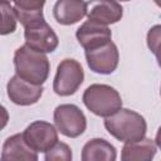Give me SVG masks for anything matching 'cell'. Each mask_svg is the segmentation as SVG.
<instances>
[{
	"label": "cell",
	"instance_id": "ffe728a7",
	"mask_svg": "<svg viewBox=\"0 0 161 161\" xmlns=\"http://www.w3.org/2000/svg\"><path fill=\"white\" fill-rule=\"evenodd\" d=\"M155 143H156V146L161 150V126H160V127H158V130H157L156 138H155Z\"/></svg>",
	"mask_w": 161,
	"mask_h": 161
},
{
	"label": "cell",
	"instance_id": "5b68a950",
	"mask_svg": "<svg viewBox=\"0 0 161 161\" xmlns=\"http://www.w3.org/2000/svg\"><path fill=\"white\" fill-rule=\"evenodd\" d=\"M53 118L57 130L65 137L75 138L87 128V118L83 111L72 103L59 104L54 109Z\"/></svg>",
	"mask_w": 161,
	"mask_h": 161
},
{
	"label": "cell",
	"instance_id": "277c9868",
	"mask_svg": "<svg viewBox=\"0 0 161 161\" xmlns=\"http://www.w3.org/2000/svg\"><path fill=\"white\" fill-rule=\"evenodd\" d=\"M84 80V70L80 63L72 58L63 59L58 67L53 80V91L60 97L74 94Z\"/></svg>",
	"mask_w": 161,
	"mask_h": 161
},
{
	"label": "cell",
	"instance_id": "7c38bea8",
	"mask_svg": "<svg viewBox=\"0 0 161 161\" xmlns=\"http://www.w3.org/2000/svg\"><path fill=\"white\" fill-rule=\"evenodd\" d=\"M53 15L60 25H73L87 15V3L83 0H57Z\"/></svg>",
	"mask_w": 161,
	"mask_h": 161
},
{
	"label": "cell",
	"instance_id": "ba28073f",
	"mask_svg": "<svg viewBox=\"0 0 161 161\" xmlns=\"http://www.w3.org/2000/svg\"><path fill=\"white\" fill-rule=\"evenodd\" d=\"M86 60L92 72L98 74H111L117 69L119 62L117 45L111 40L102 47L86 50Z\"/></svg>",
	"mask_w": 161,
	"mask_h": 161
},
{
	"label": "cell",
	"instance_id": "d6986e66",
	"mask_svg": "<svg viewBox=\"0 0 161 161\" xmlns=\"http://www.w3.org/2000/svg\"><path fill=\"white\" fill-rule=\"evenodd\" d=\"M44 158L47 161H70L73 158L72 148L64 142H57L52 148H49L44 153Z\"/></svg>",
	"mask_w": 161,
	"mask_h": 161
},
{
	"label": "cell",
	"instance_id": "6da1fadb",
	"mask_svg": "<svg viewBox=\"0 0 161 161\" xmlns=\"http://www.w3.org/2000/svg\"><path fill=\"white\" fill-rule=\"evenodd\" d=\"M14 68L23 79L34 84H43L48 79L50 63L45 53L24 44L14 53Z\"/></svg>",
	"mask_w": 161,
	"mask_h": 161
},
{
	"label": "cell",
	"instance_id": "e0dca14e",
	"mask_svg": "<svg viewBox=\"0 0 161 161\" xmlns=\"http://www.w3.org/2000/svg\"><path fill=\"white\" fill-rule=\"evenodd\" d=\"M0 10L3 16L0 34L8 35L10 33H14L16 29V21H19L14 6H11L9 0H0Z\"/></svg>",
	"mask_w": 161,
	"mask_h": 161
},
{
	"label": "cell",
	"instance_id": "7402d4cb",
	"mask_svg": "<svg viewBox=\"0 0 161 161\" xmlns=\"http://www.w3.org/2000/svg\"><path fill=\"white\" fill-rule=\"evenodd\" d=\"M117 1H130V0H117Z\"/></svg>",
	"mask_w": 161,
	"mask_h": 161
},
{
	"label": "cell",
	"instance_id": "2e32d148",
	"mask_svg": "<svg viewBox=\"0 0 161 161\" xmlns=\"http://www.w3.org/2000/svg\"><path fill=\"white\" fill-rule=\"evenodd\" d=\"M13 1L18 20L23 26L26 24L43 19V8L47 0H9Z\"/></svg>",
	"mask_w": 161,
	"mask_h": 161
},
{
	"label": "cell",
	"instance_id": "3957f363",
	"mask_svg": "<svg viewBox=\"0 0 161 161\" xmlns=\"http://www.w3.org/2000/svg\"><path fill=\"white\" fill-rule=\"evenodd\" d=\"M82 101L92 113L104 118L122 108L121 94L108 84H91L83 92Z\"/></svg>",
	"mask_w": 161,
	"mask_h": 161
},
{
	"label": "cell",
	"instance_id": "44dd1931",
	"mask_svg": "<svg viewBox=\"0 0 161 161\" xmlns=\"http://www.w3.org/2000/svg\"><path fill=\"white\" fill-rule=\"evenodd\" d=\"M153 1H155V4H156L157 6H160V8H161V0H153Z\"/></svg>",
	"mask_w": 161,
	"mask_h": 161
},
{
	"label": "cell",
	"instance_id": "52a82bcc",
	"mask_svg": "<svg viewBox=\"0 0 161 161\" xmlns=\"http://www.w3.org/2000/svg\"><path fill=\"white\" fill-rule=\"evenodd\" d=\"M23 137L30 148L43 153H45L59 141L57 128L52 123L45 121L31 122L24 130Z\"/></svg>",
	"mask_w": 161,
	"mask_h": 161
},
{
	"label": "cell",
	"instance_id": "9a60e30c",
	"mask_svg": "<svg viewBox=\"0 0 161 161\" xmlns=\"http://www.w3.org/2000/svg\"><path fill=\"white\" fill-rule=\"evenodd\" d=\"M82 161H114L117 151L104 138H92L82 148Z\"/></svg>",
	"mask_w": 161,
	"mask_h": 161
},
{
	"label": "cell",
	"instance_id": "9c48e42d",
	"mask_svg": "<svg viewBox=\"0 0 161 161\" xmlns=\"http://www.w3.org/2000/svg\"><path fill=\"white\" fill-rule=\"evenodd\" d=\"M43 84H34L19 77L16 73L9 79L6 92L9 99L18 106L35 104L43 96Z\"/></svg>",
	"mask_w": 161,
	"mask_h": 161
},
{
	"label": "cell",
	"instance_id": "7a4b0ae2",
	"mask_svg": "<svg viewBox=\"0 0 161 161\" xmlns=\"http://www.w3.org/2000/svg\"><path fill=\"white\" fill-rule=\"evenodd\" d=\"M104 127L109 135L122 142L142 140L147 131V123L138 112L121 108L104 118Z\"/></svg>",
	"mask_w": 161,
	"mask_h": 161
},
{
	"label": "cell",
	"instance_id": "8992f818",
	"mask_svg": "<svg viewBox=\"0 0 161 161\" xmlns=\"http://www.w3.org/2000/svg\"><path fill=\"white\" fill-rule=\"evenodd\" d=\"M24 38L25 44L43 53H53L59 44L58 35L44 18L26 24L24 26Z\"/></svg>",
	"mask_w": 161,
	"mask_h": 161
},
{
	"label": "cell",
	"instance_id": "30bf717a",
	"mask_svg": "<svg viewBox=\"0 0 161 161\" xmlns=\"http://www.w3.org/2000/svg\"><path fill=\"white\" fill-rule=\"evenodd\" d=\"M123 16V8L117 0H88L87 18L88 20L109 25L118 23Z\"/></svg>",
	"mask_w": 161,
	"mask_h": 161
},
{
	"label": "cell",
	"instance_id": "603a6c76",
	"mask_svg": "<svg viewBox=\"0 0 161 161\" xmlns=\"http://www.w3.org/2000/svg\"><path fill=\"white\" fill-rule=\"evenodd\" d=\"M160 94H161V88H160Z\"/></svg>",
	"mask_w": 161,
	"mask_h": 161
},
{
	"label": "cell",
	"instance_id": "ac0fdd59",
	"mask_svg": "<svg viewBox=\"0 0 161 161\" xmlns=\"http://www.w3.org/2000/svg\"><path fill=\"white\" fill-rule=\"evenodd\" d=\"M147 47L152 54H155L158 67L161 68V24L153 25L147 31L146 36Z\"/></svg>",
	"mask_w": 161,
	"mask_h": 161
},
{
	"label": "cell",
	"instance_id": "8fae6325",
	"mask_svg": "<svg viewBox=\"0 0 161 161\" xmlns=\"http://www.w3.org/2000/svg\"><path fill=\"white\" fill-rule=\"evenodd\" d=\"M75 36L84 50H89L109 43L112 39V31L108 25L87 20L77 29Z\"/></svg>",
	"mask_w": 161,
	"mask_h": 161
},
{
	"label": "cell",
	"instance_id": "5bb4252c",
	"mask_svg": "<svg viewBox=\"0 0 161 161\" xmlns=\"http://www.w3.org/2000/svg\"><path fill=\"white\" fill-rule=\"evenodd\" d=\"M157 146L151 138L125 142L121 152L122 161H151L156 155Z\"/></svg>",
	"mask_w": 161,
	"mask_h": 161
},
{
	"label": "cell",
	"instance_id": "4fadbf2b",
	"mask_svg": "<svg viewBox=\"0 0 161 161\" xmlns=\"http://www.w3.org/2000/svg\"><path fill=\"white\" fill-rule=\"evenodd\" d=\"M1 160L3 161H19V160L36 161L38 152L26 145L23 137V133H15L5 140L1 150Z\"/></svg>",
	"mask_w": 161,
	"mask_h": 161
}]
</instances>
